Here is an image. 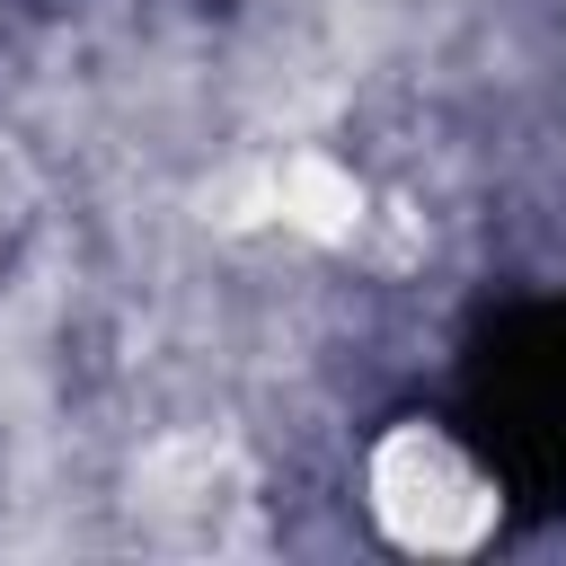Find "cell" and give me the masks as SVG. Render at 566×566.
I'll list each match as a JSON object with an SVG mask.
<instances>
[{
	"mask_svg": "<svg viewBox=\"0 0 566 566\" xmlns=\"http://www.w3.org/2000/svg\"><path fill=\"white\" fill-rule=\"evenodd\" d=\"M274 212H283L301 239L345 248V239L363 230V186H354V168H336L327 150H292V159L274 168Z\"/></svg>",
	"mask_w": 566,
	"mask_h": 566,
	"instance_id": "cell-2",
	"label": "cell"
},
{
	"mask_svg": "<svg viewBox=\"0 0 566 566\" xmlns=\"http://www.w3.org/2000/svg\"><path fill=\"white\" fill-rule=\"evenodd\" d=\"M371 513H380V531L398 548L451 557V548H478L495 531V486L433 424H398L371 451Z\"/></svg>",
	"mask_w": 566,
	"mask_h": 566,
	"instance_id": "cell-1",
	"label": "cell"
}]
</instances>
